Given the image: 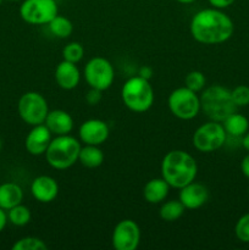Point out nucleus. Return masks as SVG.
Segmentation results:
<instances>
[{"mask_svg": "<svg viewBox=\"0 0 249 250\" xmlns=\"http://www.w3.org/2000/svg\"><path fill=\"white\" fill-rule=\"evenodd\" d=\"M78 160L83 166L88 168L99 167L104 163V153L99 148V146L85 144V146H83V148L81 146Z\"/></svg>", "mask_w": 249, "mask_h": 250, "instance_id": "nucleus-21", "label": "nucleus"}, {"mask_svg": "<svg viewBox=\"0 0 249 250\" xmlns=\"http://www.w3.org/2000/svg\"><path fill=\"white\" fill-rule=\"evenodd\" d=\"M248 193H249V188H248Z\"/></svg>", "mask_w": 249, "mask_h": 250, "instance_id": "nucleus-40", "label": "nucleus"}, {"mask_svg": "<svg viewBox=\"0 0 249 250\" xmlns=\"http://www.w3.org/2000/svg\"><path fill=\"white\" fill-rule=\"evenodd\" d=\"M171 114L180 120H192L200 111V98L197 93L187 87H181L173 90L167 99Z\"/></svg>", "mask_w": 249, "mask_h": 250, "instance_id": "nucleus-6", "label": "nucleus"}, {"mask_svg": "<svg viewBox=\"0 0 249 250\" xmlns=\"http://www.w3.org/2000/svg\"><path fill=\"white\" fill-rule=\"evenodd\" d=\"M234 31L231 17L221 9L211 7L198 11L190 21V34L197 42L207 45L228 41Z\"/></svg>", "mask_w": 249, "mask_h": 250, "instance_id": "nucleus-1", "label": "nucleus"}, {"mask_svg": "<svg viewBox=\"0 0 249 250\" xmlns=\"http://www.w3.org/2000/svg\"><path fill=\"white\" fill-rule=\"evenodd\" d=\"M2 1H4V0H0V5H1V4H2Z\"/></svg>", "mask_w": 249, "mask_h": 250, "instance_id": "nucleus-39", "label": "nucleus"}, {"mask_svg": "<svg viewBox=\"0 0 249 250\" xmlns=\"http://www.w3.org/2000/svg\"><path fill=\"white\" fill-rule=\"evenodd\" d=\"M44 125L48 127L51 134L65 136L72 131L73 120L71 115L63 110H53L48 112Z\"/></svg>", "mask_w": 249, "mask_h": 250, "instance_id": "nucleus-17", "label": "nucleus"}, {"mask_svg": "<svg viewBox=\"0 0 249 250\" xmlns=\"http://www.w3.org/2000/svg\"><path fill=\"white\" fill-rule=\"evenodd\" d=\"M185 209L186 208L183 207L180 200H168L165 204L161 205L159 214H160V217L164 221L173 222L182 216Z\"/></svg>", "mask_w": 249, "mask_h": 250, "instance_id": "nucleus-23", "label": "nucleus"}, {"mask_svg": "<svg viewBox=\"0 0 249 250\" xmlns=\"http://www.w3.org/2000/svg\"><path fill=\"white\" fill-rule=\"evenodd\" d=\"M151 75H153V70H151V67H149V66H142V67L139 68L138 76H141V77L149 81L150 80Z\"/></svg>", "mask_w": 249, "mask_h": 250, "instance_id": "nucleus-33", "label": "nucleus"}, {"mask_svg": "<svg viewBox=\"0 0 249 250\" xmlns=\"http://www.w3.org/2000/svg\"><path fill=\"white\" fill-rule=\"evenodd\" d=\"M209 4L212 7H216V9H226V7L231 6L236 0H208Z\"/></svg>", "mask_w": 249, "mask_h": 250, "instance_id": "nucleus-31", "label": "nucleus"}, {"mask_svg": "<svg viewBox=\"0 0 249 250\" xmlns=\"http://www.w3.org/2000/svg\"><path fill=\"white\" fill-rule=\"evenodd\" d=\"M232 99L237 107L247 106L249 105V87L248 85H237L234 89L231 90Z\"/></svg>", "mask_w": 249, "mask_h": 250, "instance_id": "nucleus-29", "label": "nucleus"}, {"mask_svg": "<svg viewBox=\"0 0 249 250\" xmlns=\"http://www.w3.org/2000/svg\"><path fill=\"white\" fill-rule=\"evenodd\" d=\"M124 104L133 112H145L154 103V90L148 80L134 76L124 84L121 90Z\"/></svg>", "mask_w": 249, "mask_h": 250, "instance_id": "nucleus-5", "label": "nucleus"}, {"mask_svg": "<svg viewBox=\"0 0 249 250\" xmlns=\"http://www.w3.org/2000/svg\"><path fill=\"white\" fill-rule=\"evenodd\" d=\"M186 87L193 92H200L205 87V76L200 71H192L186 76Z\"/></svg>", "mask_w": 249, "mask_h": 250, "instance_id": "nucleus-27", "label": "nucleus"}, {"mask_svg": "<svg viewBox=\"0 0 249 250\" xmlns=\"http://www.w3.org/2000/svg\"><path fill=\"white\" fill-rule=\"evenodd\" d=\"M198 165L195 159L185 150H171L161 163V176L170 187L181 189L197 177Z\"/></svg>", "mask_w": 249, "mask_h": 250, "instance_id": "nucleus-2", "label": "nucleus"}, {"mask_svg": "<svg viewBox=\"0 0 249 250\" xmlns=\"http://www.w3.org/2000/svg\"><path fill=\"white\" fill-rule=\"evenodd\" d=\"M84 78L90 88L106 90L111 87L115 78V71L111 62L105 58L90 59L84 67Z\"/></svg>", "mask_w": 249, "mask_h": 250, "instance_id": "nucleus-10", "label": "nucleus"}, {"mask_svg": "<svg viewBox=\"0 0 249 250\" xmlns=\"http://www.w3.org/2000/svg\"><path fill=\"white\" fill-rule=\"evenodd\" d=\"M56 15V0H23L20 6V16L29 24H46Z\"/></svg>", "mask_w": 249, "mask_h": 250, "instance_id": "nucleus-9", "label": "nucleus"}, {"mask_svg": "<svg viewBox=\"0 0 249 250\" xmlns=\"http://www.w3.org/2000/svg\"><path fill=\"white\" fill-rule=\"evenodd\" d=\"M23 199L22 188L17 183L6 182L0 185V208L10 210L11 208L21 204Z\"/></svg>", "mask_w": 249, "mask_h": 250, "instance_id": "nucleus-19", "label": "nucleus"}, {"mask_svg": "<svg viewBox=\"0 0 249 250\" xmlns=\"http://www.w3.org/2000/svg\"><path fill=\"white\" fill-rule=\"evenodd\" d=\"M222 126H224L227 136L243 137L249 129V121L244 115L233 112L222 121Z\"/></svg>", "mask_w": 249, "mask_h": 250, "instance_id": "nucleus-20", "label": "nucleus"}, {"mask_svg": "<svg viewBox=\"0 0 249 250\" xmlns=\"http://www.w3.org/2000/svg\"><path fill=\"white\" fill-rule=\"evenodd\" d=\"M236 237L243 243H249V212L241 216L234 226Z\"/></svg>", "mask_w": 249, "mask_h": 250, "instance_id": "nucleus-28", "label": "nucleus"}, {"mask_svg": "<svg viewBox=\"0 0 249 250\" xmlns=\"http://www.w3.org/2000/svg\"><path fill=\"white\" fill-rule=\"evenodd\" d=\"M85 102L89 105H97L99 104L102 100V90L95 89V88H90L85 94Z\"/></svg>", "mask_w": 249, "mask_h": 250, "instance_id": "nucleus-30", "label": "nucleus"}, {"mask_svg": "<svg viewBox=\"0 0 249 250\" xmlns=\"http://www.w3.org/2000/svg\"><path fill=\"white\" fill-rule=\"evenodd\" d=\"M242 146L247 151H249V131L242 137Z\"/></svg>", "mask_w": 249, "mask_h": 250, "instance_id": "nucleus-35", "label": "nucleus"}, {"mask_svg": "<svg viewBox=\"0 0 249 250\" xmlns=\"http://www.w3.org/2000/svg\"><path fill=\"white\" fill-rule=\"evenodd\" d=\"M48 24L51 33H53L55 37H58V38L65 39L72 34L73 24L67 17L56 15V16L54 17Z\"/></svg>", "mask_w": 249, "mask_h": 250, "instance_id": "nucleus-22", "label": "nucleus"}, {"mask_svg": "<svg viewBox=\"0 0 249 250\" xmlns=\"http://www.w3.org/2000/svg\"><path fill=\"white\" fill-rule=\"evenodd\" d=\"M227 133L222 124L209 121L202 125L193 133V146L202 153H210L221 148L226 143Z\"/></svg>", "mask_w": 249, "mask_h": 250, "instance_id": "nucleus-7", "label": "nucleus"}, {"mask_svg": "<svg viewBox=\"0 0 249 250\" xmlns=\"http://www.w3.org/2000/svg\"><path fill=\"white\" fill-rule=\"evenodd\" d=\"M78 133H80L81 141L84 144L100 146L109 137V126L102 120H87L81 125Z\"/></svg>", "mask_w": 249, "mask_h": 250, "instance_id": "nucleus-12", "label": "nucleus"}, {"mask_svg": "<svg viewBox=\"0 0 249 250\" xmlns=\"http://www.w3.org/2000/svg\"><path fill=\"white\" fill-rule=\"evenodd\" d=\"M19 115L31 126L44 124L49 112L46 99L38 92H27L20 98L17 104Z\"/></svg>", "mask_w": 249, "mask_h": 250, "instance_id": "nucleus-8", "label": "nucleus"}, {"mask_svg": "<svg viewBox=\"0 0 249 250\" xmlns=\"http://www.w3.org/2000/svg\"><path fill=\"white\" fill-rule=\"evenodd\" d=\"M51 142V132L44 124L33 126V128L27 134L24 146L31 155L39 156L45 154L49 144Z\"/></svg>", "mask_w": 249, "mask_h": 250, "instance_id": "nucleus-14", "label": "nucleus"}, {"mask_svg": "<svg viewBox=\"0 0 249 250\" xmlns=\"http://www.w3.org/2000/svg\"><path fill=\"white\" fill-rule=\"evenodd\" d=\"M81 73L76 63L62 60L55 70V81L60 88L65 90H71L76 88L80 83Z\"/></svg>", "mask_w": 249, "mask_h": 250, "instance_id": "nucleus-16", "label": "nucleus"}, {"mask_svg": "<svg viewBox=\"0 0 249 250\" xmlns=\"http://www.w3.org/2000/svg\"><path fill=\"white\" fill-rule=\"evenodd\" d=\"M0 150H1V139H0Z\"/></svg>", "mask_w": 249, "mask_h": 250, "instance_id": "nucleus-38", "label": "nucleus"}, {"mask_svg": "<svg viewBox=\"0 0 249 250\" xmlns=\"http://www.w3.org/2000/svg\"><path fill=\"white\" fill-rule=\"evenodd\" d=\"M4 1H23V0H4Z\"/></svg>", "mask_w": 249, "mask_h": 250, "instance_id": "nucleus-37", "label": "nucleus"}, {"mask_svg": "<svg viewBox=\"0 0 249 250\" xmlns=\"http://www.w3.org/2000/svg\"><path fill=\"white\" fill-rule=\"evenodd\" d=\"M83 55H84V49H83L82 44L77 43V42H71L62 49L63 60L70 61V62L77 63L78 61L82 60Z\"/></svg>", "mask_w": 249, "mask_h": 250, "instance_id": "nucleus-26", "label": "nucleus"}, {"mask_svg": "<svg viewBox=\"0 0 249 250\" xmlns=\"http://www.w3.org/2000/svg\"><path fill=\"white\" fill-rule=\"evenodd\" d=\"M31 193L39 203H51L59 194V185L50 176H39L31 185Z\"/></svg>", "mask_w": 249, "mask_h": 250, "instance_id": "nucleus-15", "label": "nucleus"}, {"mask_svg": "<svg viewBox=\"0 0 249 250\" xmlns=\"http://www.w3.org/2000/svg\"><path fill=\"white\" fill-rule=\"evenodd\" d=\"M209 199V190L202 183L190 182L180 189L178 200L186 209L195 210L202 208Z\"/></svg>", "mask_w": 249, "mask_h": 250, "instance_id": "nucleus-13", "label": "nucleus"}, {"mask_svg": "<svg viewBox=\"0 0 249 250\" xmlns=\"http://www.w3.org/2000/svg\"><path fill=\"white\" fill-rule=\"evenodd\" d=\"M7 211H9L7 219L15 226H26L31 221V211L24 205L19 204L16 207L11 208L10 210H7Z\"/></svg>", "mask_w": 249, "mask_h": 250, "instance_id": "nucleus-24", "label": "nucleus"}, {"mask_svg": "<svg viewBox=\"0 0 249 250\" xmlns=\"http://www.w3.org/2000/svg\"><path fill=\"white\" fill-rule=\"evenodd\" d=\"M48 246L37 237H24L12 246V250H46Z\"/></svg>", "mask_w": 249, "mask_h": 250, "instance_id": "nucleus-25", "label": "nucleus"}, {"mask_svg": "<svg viewBox=\"0 0 249 250\" xmlns=\"http://www.w3.org/2000/svg\"><path fill=\"white\" fill-rule=\"evenodd\" d=\"M112 247L116 250H136L141 242V229L133 220H122L112 232Z\"/></svg>", "mask_w": 249, "mask_h": 250, "instance_id": "nucleus-11", "label": "nucleus"}, {"mask_svg": "<svg viewBox=\"0 0 249 250\" xmlns=\"http://www.w3.org/2000/svg\"><path fill=\"white\" fill-rule=\"evenodd\" d=\"M241 170H242V173H243V175L249 180V154H247V155L243 158V160H242Z\"/></svg>", "mask_w": 249, "mask_h": 250, "instance_id": "nucleus-32", "label": "nucleus"}, {"mask_svg": "<svg viewBox=\"0 0 249 250\" xmlns=\"http://www.w3.org/2000/svg\"><path fill=\"white\" fill-rule=\"evenodd\" d=\"M200 110L212 121L222 122L227 116L236 112L237 106L232 99L231 90L214 84L207 88L200 97Z\"/></svg>", "mask_w": 249, "mask_h": 250, "instance_id": "nucleus-3", "label": "nucleus"}, {"mask_svg": "<svg viewBox=\"0 0 249 250\" xmlns=\"http://www.w3.org/2000/svg\"><path fill=\"white\" fill-rule=\"evenodd\" d=\"M6 222H7L6 212H5L4 209L0 208V233H1L2 229H5V226H6Z\"/></svg>", "mask_w": 249, "mask_h": 250, "instance_id": "nucleus-34", "label": "nucleus"}, {"mask_svg": "<svg viewBox=\"0 0 249 250\" xmlns=\"http://www.w3.org/2000/svg\"><path fill=\"white\" fill-rule=\"evenodd\" d=\"M176 1L181 2V4H192V2H194L195 0H176Z\"/></svg>", "mask_w": 249, "mask_h": 250, "instance_id": "nucleus-36", "label": "nucleus"}, {"mask_svg": "<svg viewBox=\"0 0 249 250\" xmlns=\"http://www.w3.org/2000/svg\"><path fill=\"white\" fill-rule=\"evenodd\" d=\"M81 150V144L73 137L56 136L51 139L48 149L45 151L46 163L55 170H66L70 168L78 160Z\"/></svg>", "mask_w": 249, "mask_h": 250, "instance_id": "nucleus-4", "label": "nucleus"}, {"mask_svg": "<svg viewBox=\"0 0 249 250\" xmlns=\"http://www.w3.org/2000/svg\"><path fill=\"white\" fill-rule=\"evenodd\" d=\"M170 192V186L164 178H153L143 188V197L149 204H160Z\"/></svg>", "mask_w": 249, "mask_h": 250, "instance_id": "nucleus-18", "label": "nucleus"}]
</instances>
